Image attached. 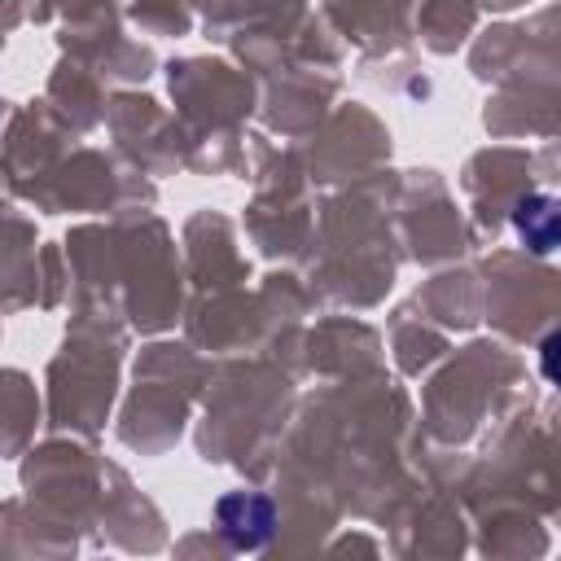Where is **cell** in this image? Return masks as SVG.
I'll use <instances>...</instances> for the list:
<instances>
[{
	"mask_svg": "<svg viewBox=\"0 0 561 561\" xmlns=\"http://www.w3.org/2000/svg\"><path fill=\"white\" fill-rule=\"evenodd\" d=\"M513 228L526 250H535V254L557 250L561 245V197H548V193L522 197L513 206Z\"/></svg>",
	"mask_w": 561,
	"mask_h": 561,
	"instance_id": "obj_2",
	"label": "cell"
},
{
	"mask_svg": "<svg viewBox=\"0 0 561 561\" xmlns=\"http://www.w3.org/2000/svg\"><path fill=\"white\" fill-rule=\"evenodd\" d=\"M539 373H543L552 386H561V329H552V333L543 337V346H539Z\"/></svg>",
	"mask_w": 561,
	"mask_h": 561,
	"instance_id": "obj_3",
	"label": "cell"
},
{
	"mask_svg": "<svg viewBox=\"0 0 561 561\" xmlns=\"http://www.w3.org/2000/svg\"><path fill=\"white\" fill-rule=\"evenodd\" d=\"M215 522H219V530L228 535V543L232 548H259L267 535H272V522H276V508H272V500L267 495H259V491H237V495H224L219 504H215Z\"/></svg>",
	"mask_w": 561,
	"mask_h": 561,
	"instance_id": "obj_1",
	"label": "cell"
}]
</instances>
